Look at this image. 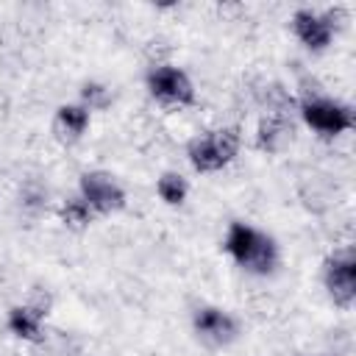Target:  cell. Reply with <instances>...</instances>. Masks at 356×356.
Wrapping results in <instances>:
<instances>
[{
	"label": "cell",
	"mask_w": 356,
	"mask_h": 356,
	"mask_svg": "<svg viewBox=\"0 0 356 356\" xmlns=\"http://www.w3.org/2000/svg\"><path fill=\"white\" fill-rule=\"evenodd\" d=\"M323 281L337 306H342V309L353 306V300H356V256L350 248L337 250L334 256L325 259Z\"/></svg>",
	"instance_id": "277c9868"
},
{
	"label": "cell",
	"mask_w": 356,
	"mask_h": 356,
	"mask_svg": "<svg viewBox=\"0 0 356 356\" xmlns=\"http://www.w3.org/2000/svg\"><path fill=\"white\" fill-rule=\"evenodd\" d=\"M47 314V303H28V306H14L8 312V331L19 339L39 342L42 339V317Z\"/></svg>",
	"instance_id": "9c48e42d"
},
{
	"label": "cell",
	"mask_w": 356,
	"mask_h": 356,
	"mask_svg": "<svg viewBox=\"0 0 356 356\" xmlns=\"http://www.w3.org/2000/svg\"><path fill=\"white\" fill-rule=\"evenodd\" d=\"M300 114H303L306 125L323 136H339V134L353 128L350 106L331 100V97H306L300 106Z\"/></svg>",
	"instance_id": "3957f363"
},
{
	"label": "cell",
	"mask_w": 356,
	"mask_h": 356,
	"mask_svg": "<svg viewBox=\"0 0 356 356\" xmlns=\"http://www.w3.org/2000/svg\"><path fill=\"white\" fill-rule=\"evenodd\" d=\"M225 250L234 256V261L250 273H270L278 261V250L273 236L245 225V222H231L225 234Z\"/></svg>",
	"instance_id": "6da1fadb"
},
{
	"label": "cell",
	"mask_w": 356,
	"mask_h": 356,
	"mask_svg": "<svg viewBox=\"0 0 356 356\" xmlns=\"http://www.w3.org/2000/svg\"><path fill=\"white\" fill-rule=\"evenodd\" d=\"M83 100L89 103V108H92V106L103 108V106L108 103V95H106V89H103L100 83H86V86H83Z\"/></svg>",
	"instance_id": "5bb4252c"
},
{
	"label": "cell",
	"mask_w": 356,
	"mask_h": 356,
	"mask_svg": "<svg viewBox=\"0 0 356 356\" xmlns=\"http://www.w3.org/2000/svg\"><path fill=\"white\" fill-rule=\"evenodd\" d=\"M61 220H64V225H70V228H83V225H89L92 211H89V206H86L81 197H72V200H67V203L61 206Z\"/></svg>",
	"instance_id": "4fadbf2b"
},
{
	"label": "cell",
	"mask_w": 356,
	"mask_h": 356,
	"mask_svg": "<svg viewBox=\"0 0 356 356\" xmlns=\"http://www.w3.org/2000/svg\"><path fill=\"white\" fill-rule=\"evenodd\" d=\"M147 92L164 106H192L195 86L178 67H156L147 72Z\"/></svg>",
	"instance_id": "5b68a950"
},
{
	"label": "cell",
	"mask_w": 356,
	"mask_h": 356,
	"mask_svg": "<svg viewBox=\"0 0 356 356\" xmlns=\"http://www.w3.org/2000/svg\"><path fill=\"white\" fill-rule=\"evenodd\" d=\"M156 189H159V197H161L164 203L178 206V203H184L189 186H186V178H184V175H178V172H164V175L159 178Z\"/></svg>",
	"instance_id": "7c38bea8"
},
{
	"label": "cell",
	"mask_w": 356,
	"mask_h": 356,
	"mask_svg": "<svg viewBox=\"0 0 356 356\" xmlns=\"http://www.w3.org/2000/svg\"><path fill=\"white\" fill-rule=\"evenodd\" d=\"M236 150H239V134H236V128H217V131H209L203 136L189 139V145H186L189 164L197 172L222 170L225 164H231V159L236 156Z\"/></svg>",
	"instance_id": "7a4b0ae2"
},
{
	"label": "cell",
	"mask_w": 356,
	"mask_h": 356,
	"mask_svg": "<svg viewBox=\"0 0 356 356\" xmlns=\"http://www.w3.org/2000/svg\"><path fill=\"white\" fill-rule=\"evenodd\" d=\"M292 28H295V36L309 47V50H325L331 36H334V22H331V14H317V11H309V8H300L295 11L292 17Z\"/></svg>",
	"instance_id": "52a82bcc"
},
{
	"label": "cell",
	"mask_w": 356,
	"mask_h": 356,
	"mask_svg": "<svg viewBox=\"0 0 356 356\" xmlns=\"http://www.w3.org/2000/svg\"><path fill=\"white\" fill-rule=\"evenodd\" d=\"M292 122L286 120V117H267V120H261V125H259V136H256V145L261 147V150H267V153H275V150H281L286 142H292Z\"/></svg>",
	"instance_id": "8fae6325"
},
{
	"label": "cell",
	"mask_w": 356,
	"mask_h": 356,
	"mask_svg": "<svg viewBox=\"0 0 356 356\" xmlns=\"http://www.w3.org/2000/svg\"><path fill=\"white\" fill-rule=\"evenodd\" d=\"M81 200L100 214H111L125 206V192L108 172L95 170L81 175Z\"/></svg>",
	"instance_id": "8992f818"
},
{
	"label": "cell",
	"mask_w": 356,
	"mask_h": 356,
	"mask_svg": "<svg viewBox=\"0 0 356 356\" xmlns=\"http://www.w3.org/2000/svg\"><path fill=\"white\" fill-rule=\"evenodd\" d=\"M195 331H197L206 342L225 345V342H231V339L236 337L239 328H236V320H234L228 312L206 306V309H197V314H195Z\"/></svg>",
	"instance_id": "ba28073f"
},
{
	"label": "cell",
	"mask_w": 356,
	"mask_h": 356,
	"mask_svg": "<svg viewBox=\"0 0 356 356\" xmlns=\"http://www.w3.org/2000/svg\"><path fill=\"white\" fill-rule=\"evenodd\" d=\"M86 125H89V108H86V106H75V103L58 106L56 120H53L56 139H61V142H67V145H70V142H78L81 134L86 131Z\"/></svg>",
	"instance_id": "30bf717a"
}]
</instances>
